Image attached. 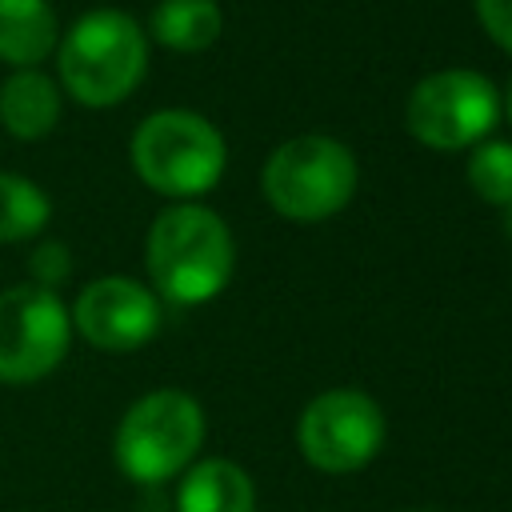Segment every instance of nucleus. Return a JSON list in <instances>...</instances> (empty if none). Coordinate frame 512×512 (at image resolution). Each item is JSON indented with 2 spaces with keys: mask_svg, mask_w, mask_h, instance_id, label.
<instances>
[{
  "mask_svg": "<svg viewBox=\"0 0 512 512\" xmlns=\"http://www.w3.org/2000/svg\"><path fill=\"white\" fill-rule=\"evenodd\" d=\"M144 268H148V288L164 304H204L220 296L232 280L236 268V240L232 228L224 224L220 212L180 200L156 212L144 236Z\"/></svg>",
  "mask_w": 512,
  "mask_h": 512,
  "instance_id": "1",
  "label": "nucleus"
},
{
  "mask_svg": "<svg viewBox=\"0 0 512 512\" xmlns=\"http://www.w3.org/2000/svg\"><path fill=\"white\" fill-rule=\"evenodd\" d=\"M56 84L84 108L128 100L148 72V32L124 8H88L56 44Z\"/></svg>",
  "mask_w": 512,
  "mask_h": 512,
  "instance_id": "2",
  "label": "nucleus"
},
{
  "mask_svg": "<svg viewBox=\"0 0 512 512\" xmlns=\"http://www.w3.org/2000/svg\"><path fill=\"white\" fill-rule=\"evenodd\" d=\"M128 160L144 188L180 204L220 184L228 168V144L208 116L192 108H160L136 124Z\"/></svg>",
  "mask_w": 512,
  "mask_h": 512,
  "instance_id": "3",
  "label": "nucleus"
},
{
  "mask_svg": "<svg viewBox=\"0 0 512 512\" xmlns=\"http://www.w3.org/2000/svg\"><path fill=\"white\" fill-rule=\"evenodd\" d=\"M356 184L360 164L352 148L328 132H304L276 144L260 172V188L272 212L296 224L332 220L352 204Z\"/></svg>",
  "mask_w": 512,
  "mask_h": 512,
  "instance_id": "4",
  "label": "nucleus"
},
{
  "mask_svg": "<svg viewBox=\"0 0 512 512\" xmlns=\"http://www.w3.org/2000/svg\"><path fill=\"white\" fill-rule=\"evenodd\" d=\"M204 444V408L184 388H152L128 404L112 436L116 468L140 484L156 488L180 476Z\"/></svg>",
  "mask_w": 512,
  "mask_h": 512,
  "instance_id": "5",
  "label": "nucleus"
},
{
  "mask_svg": "<svg viewBox=\"0 0 512 512\" xmlns=\"http://www.w3.org/2000/svg\"><path fill=\"white\" fill-rule=\"evenodd\" d=\"M500 120V88L476 68H440L416 80L404 104V128L432 152H464L488 140Z\"/></svg>",
  "mask_w": 512,
  "mask_h": 512,
  "instance_id": "6",
  "label": "nucleus"
},
{
  "mask_svg": "<svg viewBox=\"0 0 512 512\" xmlns=\"http://www.w3.org/2000/svg\"><path fill=\"white\" fill-rule=\"evenodd\" d=\"M72 348V316L60 292L12 284L0 292V384H36L52 376Z\"/></svg>",
  "mask_w": 512,
  "mask_h": 512,
  "instance_id": "7",
  "label": "nucleus"
},
{
  "mask_svg": "<svg viewBox=\"0 0 512 512\" xmlns=\"http://www.w3.org/2000/svg\"><path fill=\"white\" fill-rule=\"evenodd\" d=\"M296 444L316 472H360L384 448V412L364 388H328L300 412Z\"/></svg>",
  "mask_w": 512,
  "mask_h": 512,
  "instance_id": "8",
  "label": "nucleus"
},
{
  "mask_svg": "<svg viewBox=\"0 0 512 512\" xmlns=\"http://www.w3.org/2000/svg\"><path fill=\"white\" fill-rule=\"evenodd\" d=\"M72 332L100 352H136L160 332V296L132 276H96L68 308Z\"/></svg>",
  "mask_w": 512,
  "mask_h": 512,
  "instance_id": "9",
  "label": "nucleus"
},
{
  "mask_svg": "<svg viewBox=\"0 0 512 512\" xmlns=\"http://www.w3.org/2000/svg\"><path fill=\"white\" fill-rule=\"evenodd\" d=\"M64 112V96L60 84L40 72V68H12V76H4L0 84V128L20 140V144H36L44 140Z\"/></svg>",
  "mask_w": 512,
  "mask_h": 512,
  "instance_id": "10",
  "label": "nucleus"
},
{
  "mask_svg": "<svg viewBox=\"0 0 512 512\" xmlns=\"http://www.w3.org/2000/svg\"><path fill=\"white\" fill-rule=\"evenodd\" d=\"M176 512H256V484L228 456L192 460L180 472Z\"/></svg>",
  "mask_w": 512,
  "mask_h": 512,
  "instance_id": "11",
  "label": "nucleus"
},
{
  "mask_svg": "<svg viewBox=\"0 0 512 512\" xmlns=\"http://www.w3.org/2000/svg\"><path fill=\"white\" fill-rule=\"evenodd\" d=\"M60 44L52 0H0V60L12 68H40Z\"/></svg>",
  "mask_w": 512,
  "mask_h": 512,
  "instance_id": "12",
  "label": "nucleus"
},
{
  "mask_svg": "<svg viewBox=\"0 0 512 512\" xmlns=\"http://www.w3.org/2000/svg\"><path fill=\"white\" fill-rule=\"evenodd\" d=\"M224 32V12L216 0H160L148 16V36L180 56L208 52Z\"/></svg>",
  "mask_w": 512,
  "mask_h": 512,
  "instance_id": "13",
  "label": "nucleus"
},
{
  "mask_svg": "<svg viewBox=\"0 0 512 512\" xmlns=\"http://www.w3.org/2000/svg\"><path fill=\"white\" fill-rule=\"evenodd\" d=\"M48 220H52V196L36 180L0 168V244L36 240L48 228Z\"/></svg>",
  "mask_w": 512,
  "mask_h": 512,
  "instance_id": "14",
  "label": "nucleus"
},
{
  "mask_svg": "<svg viewBox=\"0 0 512 512\" xmlns=\"http://www.w3.org/2000/svg\"><path fill=\"white\" fill-rule=\"evenodd\" d=\"M468 188L492 204V208H508L512 204V140H480L476 148H468Z\"/></svg>",
  "mask_w": 512,
  "mask_h": 512,
  "instance_id": "15",
  "label": "nucleus"
},
{
  "mask_svg": "<svg viewBox=\"0 0 512 512\" xmlns=\"http://www.w3.org/2000/svg\"><path fill=\"white\" fill-rule=\"evenodd\" d=\"M28 272H32V284L40 288H60L72 272V252L64 240H36V248L28 252Z\"/></svg>",
  "mask_w": 512,
  "mask_h": 512,
  "instance_id": "16",
  "label": "nucleus"
},
{
  "mask_svg": "<svg viewBox=\"0 0 512 512\" xmlns=\"http://www.w3.org/2000/svg\"><path fill=\"white\" fill-rule=\"evenodd\" d=\"M472 4H476V20L488 32V40L512 56V0H472Z\"/></svg>",
  "mask_w": 512,
  "mask_h": 512,
  "instance_id": "17",
  "label": "nucleus"
},
{
  "mask_svg": "<svg viewBox=\"0 0 512 512\" xmlns=\"http://www.w3.org/2000/svg\"><path fill=\"white\" fill-rule=\"evenodd\" d=\"M500 116L512 124V76H508V84H504V92H500Z\"/></svg>",
  "mask_w": 512,
  "mask_h": 512,
  "instance_id": "18",
  "label": "nucleus"
},
{
  "mask_svg": "<svg viewBox=\"0 0 512 512\" xmlns=\"http://www.w3.org/2000/svg\"><path fill=\"white\" fill-rule=\"evenodd\" d=\"M504 232H508V236H512V204H508V208H504Z\"/></svg>",
  "mask_w": 512,
  "mask_h": 512,
  "instance_id": "19",
  "label": "nucleus"
}]
</instances>
